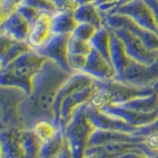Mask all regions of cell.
Returning <instances> with one entry per match:
<instances>
[{
    "label": "cell",
    "mask_w": 158,
    "mask_h": 158,
    "mask_svg": "<svg viewBox=\"0 0 158 158\" xmlns=\"http://www.w3.org/2000/svg\"><path fill=\"white\" fill-rule=\"evenodd\" d=\"M73 73L57 63L47 59L33 77L31 93L20 103L19 126L22 130H32L42 120L54 122L53 106L59 89Z\"/></svg>",
    "instance_id": "6da1fadb"
},
{
    "label": "cell",
    "mask_w": 158,
    "mask_h": 158,
    "mask_svg": "<svg viewBox=\"0 0 158 158\" xmlns=\"http://www.w3.org/2000/svg\"><path fill=\"white\" fill-rule=\"evenodd\" d=\"M98 90L96 79L82 72L73 73L56 95L53 106L56 125L63 131L76 109L88 104Z\"/></svg>",
    "instance_id": "7a4b0ae2"
},
{
    "label": "cell",
    "mask_w": 158,
    "mask_h": 158,
    "mask_svg": "<svg viewBox=\"0 0 158 158\" xmlns=\"http://www.w3.org/2000/svg\"><path fill=\"white\" fill-rule=\"evenodd\" d=\"M96 82L99 90L89 102V105L95 109H102L111 105H121L132 99L150 95L158 90V86L153 88H137L114 79L106 81L96 80Z\"/></svg>",
    "instance_id": "3957f363"
},
{
    "label": "cell",
    "mask_w": 158,
    "mask_h": 158,
    "mask_svg": "<svg viewBox=\"0 0 158 158\" xmlns=\"http://www.w3.org/2000/svg\"><path fill=\"white\" fill-rule=\"evenodd\" d=\"M88 104H84L76 109L71 121L63 130L70 145L73 158L85 157L90 138L97 130L89 118Z\"/></svg>",
    "instance_id": "277c9868"
},
{
    "label": "cell",
    "mask_w": 158,
    "mask_h": 158,
    "mask_svg": "<svg viewBox=\"0 0 158 158\" xmlns=\"http://www.w3.org/2000/svg\"><path fill=\"white\" fill-rule=\"evenodd\" d=\"M114 80L137 88H153L158 86V60L153 64H143L130 59L121 74Z\"/></svg>",
    "instance_id": "5b68a950"
},
{
    "label": "cell",
    "mask_w": 158,
    "mask_h": 158,
    "mask_svg": "<svg viewBox=\"0 0 158 158\" xmlns=\"http://www.w3.org/2000/svg\"><path fill=\"white\" fill-rule=\"evenodd\" d=\"M105 20V27L108 29H125L138 38L145 46L152 49L158 51V35L149 30L143 28L132 21L131 18L120 14L103 15Z\"/></svg>",
    "instance_id": "8992f818"
},
{
    "label": "cell",
    "mask_w": 158,
    "mask_h": 158,
    "mask_svg": "<svg viewBox=\"0 0 158 158\" xmlns=\"http://www.w3.org/2000/svg\"><path fill=\"white\" fill-rule=\"evenodd\" d=\"M26 96L20 89L0 87V123L8 127H20L18 109Z\"/></svg>",
    "instance_id": "52a82bcc"
},
{
    "label": "cell",
    "mask_w": 158,
    "mask_h": 158,
    "mask_svg": "<svg viewBox=\"0 0 158 158\" xmlns=\"http://www.w3.org/2000/svg\"><path fill=\"white\" fill-rule=\"evenodd\" d=\"M120 38L127 56L143 64H153L158 60V51L148 48L139 39L125 29H110Z\"/></svg>",
    "instance_id": "ba28073f"
},
{
    "label": "cell",
    "mask_w": 158,
    "mask_h": 158,
    "mask_svg": "<svg viewBox=\"0 0 158 158\" xmlns=\"http://www.w3.org/2000/svg\"><path fill=\"white\" fill-rule=\"evenodd\" d=\"M38 69L5 65L0 69V87L17 88L29 95L32 91L33 77Z\"/></svg>",
    "instance_id": "9c48e42d"
},
{
    "label": "cell",
    "mask_w": 158,
    "mask_h": 158,
    "mask_svg": "<svg viewBox=\"0 0 158 158\" xmlns=\"http://www.w3.org/2000/svg\"><path fill=\"white\" fill-rule=\"evenodd\" d=\"M110 14H120L127 16L139 25V26L158 35L154 15H153V12L149 7V5L144 0H133L132 2L118 7Z\"/></svg>",
    "instance_id": "30bf717a"
},
{
    "label": "cell",
    "mask_w": 158,
    "mask_h": 158,
    "mask_svg": "<svg viewBox=\"0 0 158 158\" xmlns=\"http://www.w3.org/2000/svg\"><path fill=\"white\" fill-rule=\"evenodd\" d=\"M71 35H52L51 39L36 52L54 61L67 71H73L68 62V42Z\"/></svg>",
    "instance_id": "8fae6325"
},
{
    "label": "cell",
    "mask_w": 158,
    "mask_h": 158,
    "mask_svg": "<svg viewBox=\"0 0 158 158\" xmlns=\"http://www.w3.org/2000/svg\"><path fill=\"white\" fill-rule=\"evenodd\" d=\"M88 115L93 125L97 130L110 131H121L135 135L139 128L131 127L121 118H118L110 114L105 113L100 109L92 108L88 104Z\"/></svg>",
    "instance_id": "7c38bea8"
},
{
    "label": "cell",
    "mask_w": 158,
    "mask_h": 158,
    "mask_svg": "<svg viewBox=\"0 0 158 158\" xmlns=\"http://www.w3.org/2000/svg\"><path fill=\"white\" fill-rule=\"evenodd\" d=\"M100 110L121 118L123 122L136 128H140L142 127L150 125L158 118V111L153 113H141L117 105L107 106L105 108L100 109Z\"/></svg>",
    "instance_id": "4fadbf2b"
},
{
    "label": "cell",
    "mask_w": 158,
    "mask_h": 158,
    "mask_svg": "<svg viewBox=\"0 0 158 158\" xmlns=\"http://www.w3.org/2000/svg\"><path fill=\"white\" fill-rule=\"evenodd\" d=\"M81 72L100 81L111 80L116 75L113 64L94 48L88 54L86 64Z\"/></svg>",
    "instance_id": "5bb4252c"
},
{
    "label": "cell",
    "mask_w": 158,
    "mask_h": 158,
    "mask_svg": "<svg viewBox=\"0 0 158 158\" xmlns=\"http://www.w3.org/2000/svg\"><path fill=\"white\" fill-rule=\"evenodd\" d=\"M146 137L132 135V133L110 131L96 130L89 141V147H96L105 144H114V143H140L144 142Z\"/></svg>",
    "instance_id": "9a60e30c"
},
{
    "label": "cell",
    "mask_w": 158,
    "mask_h": 158,
    "mask_svg": "<svg viewBox=\"0 0 158 158\" xmlns=\"http://www.w3.org/2000/svg\"><path fill=\"white\" fill-rule=\"evenodd\" d=\"M51 16L52 15L42 13L37 21L31 25L27 43L34 51L42 48L52 36L51 30Z\"/></svg>",
    "instance_id": "2e32d148"
},
{
    "label": "cell",
    "mask_w": 158,
    "mask_h": 158,
    "mask_svg": "<svg viewBox=\"0 0 158 158\" xmlns=\"http://www.w3.org/2000/svg\"><path fill=\"white\" fill-rule=\"evenodd\" d=\"M20 127H10L0 131V145L4 158H26L22 148Z\"/></svg>",
    "instance_id": "e0dca14e"
},
{
    "label": "cell",
    "mask_w": 158,
    "mask_h": 158,
    "mask_svg": "<svg viewBox=\"0 0 158 158\" xmlns=\"http://www.w3.org/2000/svg\"><path fill=\"white\" fill-rule=\"evenodd\" d=\"M30 30H31V25L23 18L21 14L16 11V9L0 26V33L16 41L27 42Z\"/></svg>",
    "instance_id": "ac0fdd59"
},
{
    "label": "cell",
    "mask_w": 158,
    "mask_h": 158,
    "mask_svg": "<svg viewBox=\"0 0 158 158\" xmlns=\"http://www.w3.org/2000/svg\"><path fill=\"white\" fill-rule=\"evenodd\" d=\"M73 15L78 24H89L97 29L105 27L104 16L96 4L78 5Z\"/></svg>",
    "instance_id": "d6986e66"
},
{
    "label": "cell",
    "mask_w": 158,
    "mask_h": 158,
    "mask_svg": "<svg viewBox=\"0 0 158 158\" xmlns=\"http://www.w3.org/2000/svg\"><path fill=\"white\" fill-rule=\"evenodd\" d=\"M77 26L73 11H57L51 16L52 35H72Z\"/></svg>",
    "instance_id": "ffe728a7"
},
{
    "label": "cell",
    "mask_w": 158,
    "mask_h": 158,
    "mask_svg": "<svg viewBox=\"0 0 158 158\" xmlns=\"http://www.w3.org/2000/svg\"><path fill=\"white\" fill-rule=\"evenodd\" d=\"M130 59L131 57L127 56L126 48L120 38L113 31H111V60L116 72L115 76L122 73L127 62L130 61Z\"/></svg>",
    "instance_id": "44dd1931"
},
{
    "label": "cell",
    "mask_w": 158,
    "mask_h": 158,
    "mask_svg": "<svg viewBox=\"0 0 158 158\" xmlns=\"http://www.w3.org/2000/svg\"><path fill=\"white\" fill-rule=\"evenodd\" d=\"M67 143L64 131L59 128L56 135L47 142L43 143L38 158H57Z\"/></svg>",
    "instance_id": "7402d4cb"
},
{
    "label": "cell",
    "mask_w": 158,
    "mask_h": 158,
    "mask_svg": "<svg viewBox=\"0 0 158 158\" xmlns=\"http://www.w3.org/2000/svg\"><path fill=\"white\" fill-rule=\"evenodd\" d=\"M117 106H121L123 108L131 109V110H135L141 113L156 112L158 111V90L155 91L154 93L150 94V95L132 99L131 101Z\"/></svg>",
    "instance_id": "603a6c76"
},
{
    "label": "cell",
    "mask_w": 158,
    "mask_h": 158,
    "mask_svg": "<svg viewBox=\"0 0 158 158\" xmlns=\"http://www.w3.org/2000/svg\"><path fill=\"white\" fill-rule=\"evenodd\" d=\"M92 48L105 57L108 61L111 60V31L107 27L98 29L90 41Z\"/></svg>",
    "instance_id": "cb8c5ba5"
},
{
    "label": "cell",
    "mask_w": 158,
    "mask_h": 158,
    "mask_svg": "<svg viewBox=\"0 0 158 158\" xmlns=\"http://www.w3.org/2000/svg\"><path fill=\"white\" fill-rule=\"evenodd\" d=\"M22 148L26 158H38L43 142L40 140L33 130H22L21 131Z\"/></svg>",
    "instance_id": "d4e9b609"
},
{
    "label": "cell",
    "mask_w": 158,
    "mask_h": 158,
    "mask_svg": "<svg viewBox=\"0 0 158 158\" xmlns=\"http://www.w3.org/2000/svg\"><path fill=\"white\" fill-rule=\"evenodd\" d=\"M32 130L40 138V140L43 143H44L56 135L59 127L56 125V123L53 121L42 120L38 122L36 125L34 126Z\"/></svg>",
    "instance_id": "484cf974"
},
{
    "label": "cell",
    "mask_w": 158,
    "mask_h": 158,
    "mask_svg": "<svg viewBox=\"0 0 158 158\" xmlns=\"http://www.w3.org/2000/svg\"><path fill=\"white\" fill-rule=\"evenodd\" d=\"M29 51H32V48L30 47V44L27 42L16 41V40H14L8 49L6 57H5L4 64L2 66L7 65L8 63L13 61L14 59H16L17 57H19L20 56H22V54H24L25 52H27Z\"/></svg>",
    "instance_id": "4316f807"
},
{
    "label": "cell",
    "mask_w": 158,
    "mask_h": 158,
    "mask_svg": "<svg viewBox=\"0 0 158 158\" xmlns=\"http://www.w3.org/2000/svg\"><path fill=\"white\" fill-rule=\"evenodd\" d=\"M21 3L36 9L41 13L48 15H53L58 11L56 6L51 0H23Z\"/></svg>",
    "instance_id": "83f0119b"
},
{
    "label": "cell",
    "mask_w": 158,
    "mask_h": 158,
    "mask_svg": "<svg viewBox=\"0 0 158 158\" xmlns=\"http://www.w3.org/2000/svg\"><path fill=\"white\" fill-rule=\"evenodd\" d=\"M92 51L90 43H86L74 38L72 35L68 42V54H79V56H88Z\"/></svg>",
    "instance_id": "f1b7e54d"
},
{
    "label": "cell",
    "mask_w": 158,
    "mask_h": 158,
    "mask_svg": "<svg viewBox=\"0 0 158 158\" xmlns=\"http://www.w3.org/2000/svg\"><path fill=\"white\" fill-rule=\"evenodd\" d=\"M97 28L89 24H78L76 29L74 30L72 36L78 40L86 43H90L91 39L93 38L94 34L96 33Z\"/></svg>",
    "instance_id": "f546056e"
},
{
    "label": "cell",
    "mask_w": 158,
    "mask_h": 158,
    "mask_svg": "<svg viewBox=\"0 0 158 158\" xmlns=\"http://www.w3.org/2000/svg\"><path fill=\"white\" fill-rule=\"evenodd\" d=\"M16 11H18L21 14L23 18L26 20L30 25H33L37 21V19L40 17V15L42 14L41 12H39L38 10L30 6H27V5L22 4V3L16 5Z\"/></svg>",
    "instance_id": "4dcf8cb0"
},
{
    "label": "cell",
    "mask_w": 158,
    "mask_h": 158,
    "mask_svg": "<svg viewBox=\"0 0 158 158\" xmlns=\"http://www.w3.org/2000/svg\"><path fill=\"white\" fill-rule=\"evenodd\" d=\"M15 9L16 4L13 2V0H0V26L9 18Z\"/></svg>",
    "instance_id": "1f68e13d"
},
{
    "label": "cell",
    "mask_w": 158,
    "mask_h": 158,
    "mask_svg": "<svg viewBox=\"0 0 158 158\" xmlns=\"http://www.w3.org/2000/svg\"><path fill=\"white\" fill-rule=\"evenodd\" d=\"M14 40L9 38L8 36L4 34L0 33V62L3 65L5 61V57H6L7 52L11 46V44L13 43Z\"/></svg>",
    "instance_id": "d6a6232c"
},
{
    "label": "cell",
    "mask_w": 158,
    "mask_h": 158,
    "mask_svg": "<svg viewBox=\"0 0 158 158\" xmlns=\"http://www.w3.org/2000/svg\"><path fill=\"white\" fill-rule=\"evenodd\" d=\"M152 135H158V118L150 125L140 127L138 131L135 133V135H139L143 137H147Z\"/></svg>",
    "instance_id": "836d02e7"
},
{
    "label": "cell",
    "mask_w": 158,
    "mask_h": 158,
    "mask_svg": "<svg viewBox=\"0 0 158 158\" xmlns=\"http://www.w3.org/2000/svg\"><path fill=\"white\" fill-rule=\"evenodd\" d=\"M118 1L120 0H99L96 5L103 15H107L116 8Z\"/></svg>",
    "instance_id": "e575fe53"
},
{
    "label": "cell",
    "mask_w": 158,
    "mask_h": 158,
    "mask_svg": "<svg viewBox=\"0 0 158 158\" xmlns=\"http://www.w3.org/2000/svg\"><path fill=\"white\" fill-rule=\"evenodd\" d=\"M58 11H74L78 6L74 0H51Z\"/></svg>",
    "instance_id": "d590c367"
},
{
    "label": "cell",
    "mask_w": 158,
    "mask_h": 158,
    "mask_svg": "<svg viewBox=\"0 0 158 158\" xmlns=\"http://www.w3.org/2000/svg\"><path fill=\"white\" fill-rule=\"evenodd\" d=\"M117 158H148V156L143 151L140 150H132L121 154Z\"/></svg>",
    "instance_id": "8d00e7d4"
},
{
    "label": "cell",
    "mask_w": 158,
    "mask_h": 158,
    "mask_svg": "<svg viewBox=\"0 0 158 158\" xmlns=\"http://www.w3.org/2000/svg\"><path fill=\"white\" fill-rule=\"evenodd\" d=\"M144 1L149 5V7L152 10L153 15H154V20L157 26V30H158V0H144Z\"/></svg>",
    "instance_id": "74e56055"
},
{
    "label": "cell",
    "mask_w": 158,
    "mask_h": 158,
    "mask_svg": "<svg viewBox=\"0 0 158 158\" xmlns=\"http://www.w3.org/2000/svg\"><path fill=\"white\" fill-rule=\"evenodd\" d=\"M57 158H73L72 151H71V148H70V145H69L68 141L66 143L65 147H64L63 151L60 153V155H59Z\"/></svg>",
    "instance_id": "f35d334b"
},
{
    "label": "cell",
    "mask_w": 158,
    "mask_h": 158,
    "mask_svg": "<svg viewBox=\"0 0 158 158\" xmlns=\"http://www.w3.org/2000/svg\"><path fill=\"white\" fill-rule=\"evenodd\" d=\"M77 5H82V4H97L99 0H74Z\"/></svg>",
    "instance_id": "ab89813d"
},
{
    "label": "cell",
    "mask_w": 158,
    "mask_h": 158,
    "mask_svg": "<svg viewBox=\"0 0 158 158\" xmlns=\"http://www.w3.org/2000/svg\"><path fill=\"white\" fill-rule=\"evenodd\" d=\"M133 1V0H120V1H118V3L117 4V6H116V8L115 9H117L118 7H120V6H123V5H125V4H127V3H130V2H132ZM115 9H114V10H115ZM114 10H113V11H114ZM112 11V12H113ZM111 12V13H112ZM109 14H110V13H109Z\"/></svg>",
    "instance_id": "60d3db41"
},
{
    "label": "cell",
    "mask_w": 158,
    "mask_h": 158,
    "mask_svg": "<svg viewBox=\"0 0 158 158\" xmlns=\"http://www.w3.org/2000/svg\"><path fill=\"white\" fill-rule=\"evenodd\" d=\"M8 127H6L5 125H3V123H0V131H5V130H8Z\"/></svg>",
    "instance_id": "b9f144b4"
},
{
    "label": "cell",
    "mask_w": 158,
    "mask_h": 158,
    "mask_svg": "<svg viewBox=\"0 0 158 158\" xmlns=\"http://www.w3.org/2000/svg\"><path fill=\"white\" fill-rule=\"evenodd\" d=\"M0 158H4V155H3V151H2V147L0 145Z\"/></svg>",
    "instance_id": "7bdbcfd3"
},
{
    "label": "cell",
    "mask_w": 158,
    "mask_h": 158,
    "mask_svg": "<svg viewBox=\"0 0 158 158\" xmlns=\"http://www.w3.org/2000/svg\"><path fill=\"white\" fill-rule=\"evenodd\" d=\"M22 1H23V0H13V2H14L15 4H16V5H17V4H20Z\"/></svg>",
    "instance_id": "ee69618b"
},
{
    "label": "cell",
    "mask_w": 158,
    "mask_h": 158,
    "mask_svg": "<svg viewBox=\"0 0 158 158\" xmlns=\"http://www.w3.org/2000/svg\"><path fill=\"white\" fill-rule=\"evenodd\" d=\"M2 68V64H1V62H0V69Z\"/></svg>",
    "instance_id": "f6af8a7d"
},
{
    "label": "cell",
    "mask_w": 158,
    "mask_h": 158,
    "mask_svg": "<svg viewBox=\"0 0 158 158\" xmlns=\"http://www.w3.org/2000/svg\"><path fill=\"white\" fill-rule=\"evenodd\" d=\"M148 158H150V157H148Z\"/></svg>",
    "instance_id": "bcb514c9"
}]
</instances>
